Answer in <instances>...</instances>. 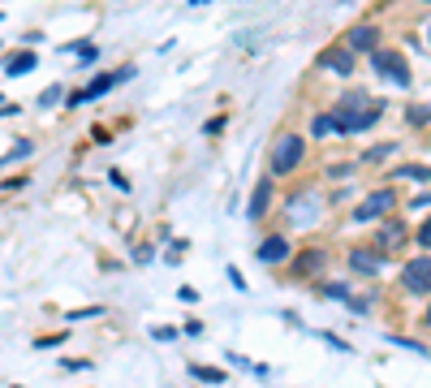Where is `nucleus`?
<instances>
[{
  "label": "nucleus",
  "instance_id": "nucleus-1",
  "mask_svg": "<svg viewBox=\"0 0 431 388\" xmlns=\"http://www.w3.org/2000/svg\"><path fill=\"white\" fill-rule=\"evenodd\" d=\"M384 117V99H371L366 91H345L341 104H337V134H366L371 126H380Z\"/></svg>",
  "mask_w": 431,
  "mask_h": 388
},
{
  "label": "nucleus",
  "instance_id": "nucleus-2",
  "mask_svg": "<svg viewBox=\"0 0 431 388\" xmlns=\"http://www.w3.org/2000/svg\"><path fill=\"white\" fill-rule=\"evenodd\" d=\"M306 155V138L302 134H281L272 143V177H289Z\"/></svg>",
  "mask_w": 431,
  "mask_h": 388
},
{
  "label": "nucleus",
  "instance_id": "nucleus-3",
  "mask_svg": "<svg viewBox=\"0 0 431 388\" xmlns=\"http://www.w3.org/2000/svg\"><path fill=\"white\" fill-rule=\"evenodd\" d=\"M371 70L380 74L384 82H393V87H410V61L401 57V52L375 48V52H371Z\"/></svg>",
  "mask_w": 431,
  "mask_h": 388
},
{
  "label": "nucleus",
  "instance_id": "nucleus-4",
  "mask_svg": "<svg viewBox=\"0 0 431 388\" xmlns=\"http://www.w3.org/2000/svg\"><path fill=\"white\" fill-rule=\"evenodd\" d=\"M130 78H134V65H121V70H113V74H99V78H91L86 91H74V95H69V108L91 104V99H103L113 87H121V82H130Z\"/></svg>",
  "mask_w": 431,
  "mask_h": 388
},
{
  "label": "nucleus",
  "instance_id": "nucleus-5",
  "mask_svg": "<svg viewBox=\"0 0 431 388\" xmlns=\"http://www.w3.org/2000/svg\"><path fill=\"white\" fill-rule=\"evenodd\" d=\"M285 216H289V225H315V220H319V199H315V190H310V186L293 190L289 203H285Z\"/></svg>",
  "mask_w": 431,
  "mask_h": 388
},
{
  "label": "nucleus",
  "instance_id": "nucleus-6",
  "mask_svg": "<svg viewBox=\"0 0 431 388\" xmlns=\"http://www.w3.org/2000/svg\"><path fill=\"white\" fill-rule=\"evenodd\" d=\"M401 285L410 289V294H431V255H418V259H410L405 263V272H401Z\"/></svg>",
  "mask_w": 431,
  "mask_h": 388
},
{
  "label": "nucleus",
  "instance_id": "nucleus-7",
  "mask_svg": "<svg viewBox=\"0 0 431 388\" xmlns=\"http://www.w3.org/2000/svg\"><path fill=\"white\" fill-rule=\"evenodd\" d=\"M393 190H371L358 207H354V220H358V225H366V220H380V216H388L393 211Z\"/></svg>",
  "mask_w": 431,
  "mask_h": 388
},
{
  "label": "nucleus",
  "instance_id": "nucleus-8",
  "mask_svg": "<svg viewBox=\"0 0 431 388\" xmlns=\"http://www.w3.org/2000/svg\"><path fill=\"white\" fill-rule=\"evenodd\" d=\"M349 267H354V272H362V276H380V272H384V255H380V250L358 246V250H349Z\"/></svg>",
  "mask_w": 431,
  "mask_h": 388
},
{
  "label": "nucleus",
  "instance_id": "nucleus-9",
  "mask_svg": "<svg viewBox=\"0 0 431 388\" xmlns=\"http://www.w3.org/2000/svg\"><path fill=\"white\" fill-rule=\"evenodd\" d=\"M319 70L349 74V70H354V52H349V48H323V52H319Z\"/></svg>",
  "mask_w": 431,
  "mask_h": 388
},
{
  "label": "nucleus",
  "instance_id": "nucleus-10",
  "mask_svg": "<svg viewBox=\"0 0 431 388\" xmlns=\"http://www.w3.org/2000/svg\"><path fill=\"white\" fill-rule=\"evenodd\" d=\"M285 259H289V242H285L281 233H272V238H263V242H259V263L276 267V263H285Z\"/></svg>",
  "mask_w": 431,
  "mask_h": 388
},
{
  "label": "nucleus",
  "instance_id": "nucleus-11",
  "mask_svg": "<svg viewBox=\"0 0 431 388\" xmlns=\"http://www.w3.org/2000/svg\"><path fill=\"white\" fill-rule=\"evenodd\" d=\"M345 48L349 52H375V48H380V31H375V26H354L345 35Z\"/></svg>",
  "mask_w": 431,
  "mask_h": 388
},
{
  "label": "nucleus",
  "instance_id": "nucleus-12",
  "mask_svg": "<svg viewBox=\"0 0 431 388\" xmlns=\"http://www.w3.org/2000/svg\"><path fill=\"white\" fill-rule=\"evenodd\" d=\"M272 207V177H263L259 186H254V194H250V207H246V216L250 220H263V211Z\"/></svg>",
  "mask_w": 431,
  "mask_h": 388
},
{
  "label": "nucleus",
  "instance_id": "nucleus-13",
  "mask_svg": "<svg viewBox=\"0 0 431 388\" xmlns=\"http://www.w3.org/2000/svg\"><path fill=\"white\" fill-rule=\"evenodd\" d=\"M401 242H405V229H401V225H393V220H388V225H380V233H375V250H380V255L397 250Z\"/></svg>",
  "mask_w": 431,
  "mask_h": 388
},
{
  "label": "nucleus",
  "instance_id": "nucleus-14",
  "mask_svg": "<svg viewBox=\"0 0 431 388\" xmlns=\"http://www.w3.org/2000/svg\"><path fill=\"white\" fill-rule=\"evenodd\" d=\"M35 65H39V57L26 48V52H13V57L5 61V74H9V78H22V74H30Z\"/></svg>",
  "mask_w": 431,
  "mask_h": 388
},
{
  "label": "nucleus",
  "instance_id": "nucleus-15",
  "mask_svg": "<svg viewBox=\"0 0 431 388\" xmlns=\"http://www.w3.org/2000/svg\"><path fill=\"white\" fill-rule=\"evenodd\" d=\"M30 151H35V143H30V138H18V143L5 151V155H0V164H18V160H26Z\"/></svg>",
  "mask_w": 431,
  "mask_h": 388
},
{
  "label": "nucleus",
  "instance_id": "nucleus-16",
  "mask_svg": "<svg viewBox=\"0 0 431 388\" xmlns=\"http://www.w3.org/2000/svg\"><path fill=\"white\" fill-rule=\"evenodd\" d=\"M190 375H194V379H207V384H225V371H220V367H203V362H190Z\"/></svg>",
  "mask_w": 431,
  "mask_h": 388
},
{
  "label": "nucleus",
  "instance_id": "nucleus-17",
  "mask_svg": "<svg viewBox=\"0 0 431 388\" xmlns=\"http://www.w3.org/2000/svg\"><path fill=\"white\" fill-rule=\"evenodd\" d=\"M310 134H315V138H323V134H337V121H332V113L315 117V121H310Z\"/></svg>",
  "mask_w": 431,
  "mask_h": 388
},
{
  "label": "nucleus",
  "instance_id": "nucleus-18",
  "mask_svg": "<svg viewBox=\"0 0 431 388\" xmlns=\"http://www.w3.org/2000/svg\"><path fill=\"white\" fill-rule=\"evenodd\" d=\"M397 151V143H380V147H371L366 155H362V164H380V160H388Z\"/></svg>",
  "mask_w": 431,
  "mask_h": 388
},
{
  "label": "nucleus",
  "instance_id": "nucleus-19",
  "mask_svg": "<svg viewBox=\"0 0 431 388\" xmlns=\"http://www.w3.org/2000/svg\"><path fill=\"white\" fill-rule=\"evenodd\" d=\"M323 298H332V302H349L354 294H349V285H341V281H328V285H323Z\"/></svg>",
  "mask_w": 431,
  "mask_h": 388
},
{
  "label": "nucleus",
  "instance_id": "nucleus-20",
  "mask_svg": "<svg viewBox=\"0 0 431 388\" xmlns=\"http://www.w3.org/2000/svg\"><path fill=\"white\" fill-rule=\"evenodd\" d=\"M397 177H410V182H427V177H431V169H427V164H405V169H397Z\"/></svg>",
  "mask_w": 431,
  "mask_h": 388
},
{
  "label": "nucleus",
  "instance_id": "nucleus-21",
  "mask_svg": "<svg viewBox=\"0 0 431 388\" xmlns=\"http://www.w3.org/2000/svg\"><path fill=\"white\" fill-rule=\"evenodd\" d=\"M405 121H410V126H427V121H431V104L410 108V113H405Z\"/></svg>",
  "mask_w": 431,
  "mask_h": 388
},
{
  "label": "nucleus",
  "instance_id": "nucleus-22",
  "mask_svg": "<svg viewBox=\"0 0 431 388\" xmlns=\"http://www.w3.org/2000/svg\"><path fill=\"white\" fill-rule=\"evenodd\" d=\"M393 345H401V350H410V354H418V358H427V345L422 341H410V337H388Z\"/></svg>",
  "mask_w": 431,
  "mask_h": 388
},
{
  "label": "nucleus",
  "instance_id": "nucleus-23",
  "mask_svg": "<svg viewBox=\"0 0 431 388\" xmlns=\"http://www.w3.org/2000/svg\"><path fill=\"white\" fill-rule=\"evenodd\" d=\"M151 337H155V341H177V337H181V328H173V323H159V328H151Z\"/></svg>",
  "mask_w": 431,
  "mask_h": 388
},
{
  "label": "nucleus",
  "instance_id": "nucleus-24",
  "mask_svg": "<svg viewBox=\"0 0 431 388\" xmlns=\"http://www.w3.org/2000/svg\"><path fill=\"white\" fill-rule=\"evenodd\" d=\"M61 341H69V332H52V337H39V341H35V350H57Z\"/></svg>",
  "mask_w": 431,
  "mask_h": 388
},
{
  "label": "nucleus",
  "instance_id": "nucleus-25",
  "mask_svg": "<svg viewBox=\"0 0 431 388\" xmlns=\"http://www.w3.org/2000/svg\"><path fill=\"white\" fill-rule=\"evenodd\" d=\"M319 263H323V259H319V250H306V255L298 259V272H319Z\"/></svg>",
  "mask_w": 431,
  "mask_h": 388
},
{
  "label": "nucleus",
  "instance_id": "nucleus-26",
  "mask_svg": "<svg viewBox=\"0 0 431 388\" xmlns=\"http://www.w3.org/2000/svg\"><path fill=\"white\" fill-rule=\"evenodd\" d=\"M61 91H65V87H47V91L39 95V108H52V104H61V99H65Z\"/></svg>",
  "mask_w": 431,
  "mask_h": 388
},
{
  "label": "nucleus",
  "instance_id": "nucleus-27",
  "mask_svg": "<svg viewBox=\"0 0 431 388\" xmlns=\"http://www.w3.org/2000/svg\"><path fill=\"white\" fill-rule=\"evenodd\" d=\"M78 61H82V65H95V61H99V48H95V43H82V52H78Z\"/></svg>",
  "mask_w": 431,
  "mask_h": 388
},
{
  "label": "nucleus",
  "instance_id": "nucleus-28",
  "mask_svg": "<svg viewBox=\"0 0 431 388\" xmlns=\"http://www.w3.org/2000/svg\"><path fill=\"white\" fill-rule=\"evenodd\" d=\"M61 367H65V371H74V375H82V371H91V362H86V358H65Z\"/></svg>",
  "mask_w": 431,
  "mask_h": 388
},
{
  "label": "nucleus",
  "instance_id": "nucleus-29",
  "mask_svg": "<svg viewBox=\"0 0 431 388\" xmlns=\"http://www.w3.org/2000/svg\"><path fill=\"white\" fill-rule=\"evenodd\" d=\"M225 276H229V285H233V289H242V294H246V276H242L237 267H225Z\"/></svg>",
  "mask_w": 431,
  "mask_h": 388
},
{
  "label": "nucleus",
  "instance_id": "nucleus-30",
  "mask_svg": "<svg viewBox=\"0 0 431 388\" xmlns=\"http://www.w3.org/2000/svg\"><path fill=\"white\" fill-rule=\"evenodd\" d=\"M422 207H431V190H422V194L410 199V211H422Z\"/></svg>",
  "mask_w": 431,
  "mask_h": 388
},
{
  "label": "nucleus",
  "instance_id": "nucleus-31",
  "mask_svg": "<svg viewBox=\"0 0 431 388\" xmlns=\"http://www.w3.org/2000/svg\"><path fill=\"white\" fill-rule=\"evenodd\" d=\"M225 126H229V121H225V117H211V121H207V126H203V134H220V130H225Z\"/></svg>",
  "mask_w": 431,
  "mask_h": 388
},
{
  "label": "nucleus",
  "instance_id": "nucleus-32",
  "mask_svg": "<svg viewBox=\"0 0 431 388\" xmlns=\"http://www.w3.org/2000/svg\"><path fill=\"white\" fill-rule=\"evenodd\" d=\"M418 246L431 250V220H422V229H418Z\"/></svg>",
  "mask_w": 431,
  "mask_h": 388
},
{
  "label": "nucleus",
  "instance_id": "nucleus-33",
  "mask_svg": "<svg viewBox=\"0 0 431 388\" xmlns=\"http://www.w3.org/2000/svg\"><path fill=\"white\" fill-rule=\"evenodd\" d=\"M177 298H181V302H186V306H194V302H198V294H194V289H190V285H181V289H177Z\"/></svg>",
  "mask_w": 431,
  "mask_h": 388
},
{
  "label": "nucleus",
  "instance_id": "nucleus-34",
  "mask_svg": "<svg viewBox=\"0 0 431 388\" xmlns=\"http://www.w3.org/2000/svg\"><path fill=\"white\" fill-rule=\"evenodd\" d=\"M95 315H99V306H86V311H74L69 323H78V319H95Z\"/></svg>",
  "mask_w": 431,
  "mask_h": 388
},
{
  "label": "nucleus",
  "instance_id": "nucleus-35",
  "mask_svg": "<svg viewBox=\"0 0 431 388\" xmlns=\"http://www.w3.org/2000/svg\"><path fill=\"white\" fill-rule=\"evenodd\" d=\"M181 332H186V337H203V323H198V319H190V323H186Z\"/></svg>",
  "mask_w": 431,
  "mask_h": 388
},
{
  "label": "nucleus",
  "instance_id": "nucleus-36",
  "mask_svg": "<svg viewBox=\"0 0 431 388\" xmlns=\"http://www.w3.org/2000/svg\"><path fill=\"white\" fill-rule=\"evenodd\" d=\"M190 5H211V0H190Z\"/></svg>",
  "mask_w": 431,
  "mask_h": 388
},
{
  "label": "nucleus",
  "instance_id": "nucleus-37",
  "mask_svg": "<svg viewBox=\"0 0 431 388\" xmlns=\"http://www.w3.org/2000/svg\"><path fill=\"white\" fill-rule=\"evenodd\" d=\"M427 328H431V306H427Z\"/></svg>",
  "mask_w": 431,
  "mask_h": 388
},
{
  "label": "nucleus",
  "instance_id": "nucleus-38",
  "mask_svg": "<svg viewBox=\"0 0 431 388\" xmlns=\"http://www.w3.org/2000/svg\"><path fill=\"white\" fill-rule=\"evenodd\" d=\"M0 22H5V13H0Z\"/></svg>",
  "mask_w": 431,
  "mask_h": 388
}]
</instances>
